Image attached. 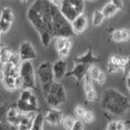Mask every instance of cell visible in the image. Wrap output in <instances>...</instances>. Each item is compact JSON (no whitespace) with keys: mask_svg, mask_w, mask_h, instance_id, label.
I'll use <instances>...</instances> for the list:
<instances>
[{"mask_svg":"<svg viewBox=\"0 0 130 130\" xmlns=\"http://www.w3.org/2000/svg\"><path fill=\"white\" fill-rule=\"evenodd\" d=\"M43 123H44L43 114L41 112H38L36 114L34 120H32L30 130H43Z\"/></svg>","mask_w":130,"mask_h":130,"instance_id":"d6986e66","label":"cell"},{"mask_svg":"<svg viewBox=\"0 0 130 130\" xmlns=\"http://www.w3.org/2000/svg\"><path fill=\"white\" fill-rule=\"evenodd\" d=\"M74 121H75L74 117H72V116H65V117H63L61 125H62L63 127H64V129L71 130L72 127H73V125H74Z\"/></svg>","mask_w":130,"mask_h":130,"instance_id":"484cf974","label":"cell"},{"mask_svg":"<svg viewBox=\"0 0 130 130\" xmlns=\"http://www.w3.org/2000/svg\"><path fill=\"white\" fill-rule=\"evenodd\" d=\"M72 40L71 38H58L55 42V48L56 50H61V49H71L72 48Z\"/></svg>","mask_w":130,"mask_h":130,"instance_id":"44dd1931","label":"cell"},{"mask_svg":"<svg viewBox=\"0 0 130 130\" xmlns=\"http://www.w3.org/2000/svg\"><path fill=\"white\" fill-rule=\"evenodd\" d=\"M0 18L7 20V21H9L10 23L13 24L14 22V12L12 9L10 8H3L1 10V15H0Z\"/></svg>","mask_w":130,"mask_h":130,"instance_id":"cb8c5ba5","label":"cell"},{"mask_svg":"<svg viewBox=\"0 0 130 130\" xmlns=\"http://www.w3.org/2000/svg\"><path fill=\"white\" fill-rule=\"evenodd\" d=\"M71 130H85V124L80 119H75Z\"/></svg>","mask_w":130,"mask_h":130,"instance_id":"836d02e7","label":"cell"},{"mask_svg":"<svg viewBox=\"0 0 130 130\" xmlns=\"http://www.w3.org/2000/svg\"><path fill=\"white\" fill-rule=\"evenodd\" d=\"M70 52H71V49H61V50H58V54L60 56V59L61 60H64L65 58H67L68 54H70Z\"/></svg>","mask_w":130,"mask_h":130,"instance_id":"d590c367","label":"cell"},{"mask_svg":"<svg viewBox=\"0 0 130 130\" xmlns=\"http://www.w3.org/2000/svg\"><path fill=\"white\" fill-rule=\"evenodd\" d=\"M67 70V64L65 60H58L56 62L52 64V73H53V78L54 81H60L61 79H63L66 74Z\"/></svg>","mask_w":130,"mask_h":130,"instance_id":"7c38bea8","label":"cell"},{"mask_svg":"<svg viewBox=\"0 0 130 130\" xmlns=\"http://www.w3.org/2000/svg\"><path fill=\"white\" fill-rule=\"evenodd\" d=\"M21 1H22V2H23V3H26V2H27V1H28V0H21Z\"/></svg>","mask_w":130,"mask_h":130,"instance_id":"7bdbcfd3","label":"cell"},{"mask_svg":"<svg viewBox=\"0 0 130 130\" xmlns=\"http://www.w3.org/2000/svg\"><path fill=\"white\" fill-rule=\"evenodd\" d=\"M94 119H95V115L93 114V112H91V111H88L87 109V112H86V114H85V116L83 117V119H81V121L85 124H91V123H93L94 121Z\"/></svg>","mask_w":130,"mask_h":130,"instance_id":"f1b7e54d","label":"cell"},{"mask_svg":"<svg viewBox=\"0 0 130 130\" xmlns=\"http://www.w3.org/2000/svg\"><path fill=\"white\" fill-rule=\"evenodd\" d=\"M106 130H117V128H116V120H111L109 121V123L107 124Z\"/></svg>","mask_w":130,"mask_h":130,"instance_id":"ab89813d","label":"cell"},{"mask_svg":"<svg viewBox=\"0 0 130 130\" xmlns=\"http://www.w3.org/2000/svg\"><path fill=\"white\" fill-rule=\"evenodd\" d=\"M9 107H10L9 104L0 105V121L3 124H5V121H7L6 117H7V112H8V109H9Z\"/></svg>","mask_w":130,"mask_h":130,"instance_id":"f546056e","label":"cell"},{"mask_svg":"<svg viewBox=\"0 0 130 130\" xmlns=\"http://www.w3.org/2000/svg\"><path fill=\"white\" fill-rule=\"evenodd\" d=\"M49 2L51 3V5H53L55 7H59L60 6V3H61V0H48Z\"/></svg>","mask_w":130,"mask_h":130,"instance_id":"60d3db41","label":"cell"},{"mask_svg":"<svg viewBox=\"0 0 130 130\" xmlns=\"http://www.w3.org/2000/svg\"><path fill=\"white\" fill-rule=\"evenodd\" d=\"M106 78H107L106 74H105V73L102 71V72H101V74H100V76L98 77V79H96L95 83H98L99 85H104L105 83H106Z\"/></svg>","mask_w":130,"mask_h":130,"instance_id":"74e56055","label":"cell"},{"mask_svg":"<svg viewBox=\"0 0 130 130\" xmlns=\"http://www.w3.org/2000/svg\"><path fill=\"white\" fill-rule=\"evenodd\" d=\"M111 38H112L113 41H115V42H123L119 28H116V29H113L112 30V32H111Z\"/></svg>","mask_w":130,"mask_h":130,"instance_id":"4dcf8cb0","label":"cell"},{"mask_svg":"<svg viewBox=\"0 0 130 130\" xmlns=\"http://www.w3.org/2000/svg\"><path fill=\"white\" fill-rule=\"evenodd\" d=\"M3 76H10L16 78L18 76H20V66H14L10 63H7L3 65V71H2Z\"/></svg>","mask_w":130,"mask_h":130,"instance_id":"ac0fdd59","label":"cell"},{"mask_svg":"<svg viewBox=\"0 0 130 130\" xmlns=\"http://www.w3.org/2000/svg\"><path fill=\"white\" fill-rule=\"evenodd\" d=\"M46 99L47 103L51 107H59L61 104H63L66 101V91H65L64 86L59 81H54L49 89V92L46 94Z\"/></svg>","mask_w":130,"mask_h":130,"instance_id":"5b68a950","label":"cell"},{"mask_svg":"<svg viewBox=\"0 0 130 130\" xmlns=\"http://www.w3.org/2000/svg\"><path fill=\"white\" fill-rule=\"evenodd\" d=\"M20 77L23 81L22 90H35L36 79H35V70L30 61H24L20 65Z\"/></svg>","mask_w":130,"mask_h":130,"instance_id":"8992f818","label":"cell"},{"mask_svg":"<svg viewBox=\"0 0 130 130\" xmlns=\"http://www.w3.org/2000/svg\"><path fill=\"white\" fill-rule=\"evenodd\" d=\"M63 113L61 109L58 108H51L47 112L46 115H43V119L44 121H47L48 124L53 125V126H58L61 125L63 119Z\"/></svg>","mask_w":130,"mask_h":130,"instance_id":"4fadbf2b","label":"cell"},{"mask_svg":"<svg viewBox=\"0 0 130 130\" xmlns=\"http://www.w3.org/2000/svg\"><path fill=\"white\" fill-rule=\"evenodd\" d=\"M0 130H6L5 129V124L1 123V121H0Z\"/></svg>","mask_w":130,"mask_h":130,"instance_id":"b9f144b4","label":"cell"},{"mask_svg":"<svg viewBox=\"0 0 130 130\" xmlns=\"http://www.w3.org/2000/svg\"><path fill=\"white\" fill-rule=\"evenodd\" d=\"M8 63L14 65V66H20L21 63H22V61H21V59H20V56H19L18 53H15V52H12V53L10 54V58H9Z\"/></svg>","mask_w":130,"mask_h":130,"instance_id":"83f0119b","label":"cell"},{"mask_svg":"<svg viewBox=\"0 0 130 130\" xmlns=\"http://www.w3.org/2000/svg\"><path fill=\"white\" fill-rule=\"evenodd\" d=\"M86 112H87V109L85 108L83 105H77V106L75 107V115H76V117L78 119H83V117L85 116V114H86Z\"/></svg>","mask_w":130,"mask_h":130,"instance_id":"1f68e13d","label":"cell"},{"mask_svg":"<svg viewBox=\"0 0 130 130\" xmlns=\"http://www.w3.org/2000/svg\"><path fill=\"white\" fill-rule=\"evenodd\" d=\"M105 18L103 16L102 12H101L100 10H95L94 12H93L92 14V23L94 26H100L101 24H102L104 22Z\"/></svg>","mask_w":130,"mask_h":130,"instance_id":"d4e9b609","label":"cell"},{"mask_svg":"<svg viewBox=\"0 0 130 130\" xmlns=\"http://www.w3.org/2000/svg\"><path fill=\"white\" fill-rule=\"evenodd\" d=\"M14 79L13 77H10V76H3V78L1 79L2 81V85L7 90L9 91H13L15 90V83H14Z\"/></svg>","mask_w":130,"mask_h":130,"instance_id":"7402d4cb","label":"cell"},{"mask_svg":"<svg viewBox=\"0 0 130 130\" xmlns=\"http://www.w3.org/2000/svg\"><path fill=\"white\" fill-rule=\"evenodd\" d=\"M52 36L56 38H72L75 34L73 31L71 23L61 14L59 7H53L52 9Z\"/></svg>","mask_w":130,"mask_h":130,"instance_id":"3957f363","label":"cell"},{"mask_svg":"<svg viewBox=\"0 0 130 130\" xmlns=\"http://www.w3.org/2000/svg\"><path fill=\"white\" fill-rule=\"evenodd\" d=\"M116 128L117 130H129V121L125 123L121 120H116Z\"/></svg>","mask_w":130,"mask_h":130,"instance_id":"d6a6232c","label":"cell"},{"mask_svg":"<svg viewBox=\"0 0 130 130\" xmlns=\"http://www.w3.org/2000/svg\"><path fill=\"white\" fill-rule=\"evenodd\" d=\"M0 1H1V0H0Z\"/></svg>","mask_w":130,"mask_h":130,"instance_id":"f6af8a7d","label":"cell"},{"mask_svg":"<svg viewBox=\"0 0 130 130\" xmlns=\"http://www.w3.org/2000/svg\"><path fill=\"white\" fill-rule=\"evenodd\" d=\"M112 3V5L114 6L116 8L117 10H123L124 9V3H123V0H111V1H109Z\"/></svg>","mask_w":130,"mask_h":130,"instance_id":"8d00e7d4","label":"cell"},{"mask_svg":"<svg viewBox=\"0 0 130 130\" xmlns=\"http://www.w3.org/2000/svg\"><path fill=\"white\" fill-rule=\"evenodd\" d=\"M18 54L22 62H24V61H31V60H35L37 58V53H36L31 42H29V41H24L21 46H20Z\"/></svg>","mask_w":130,"mask_h":130,"instance_id":"30bf717a","label":"cell"},{"mask_svg":"<svg viewBox=\"0 0 130 130\" xmlns=\"http://www.w3.org/2000/svg\"><path fill=\"white\" fill-rule=\"evenodd\" d=\"M83 83H84V90H85V94H86L87 102H89V103L96 102L98 94H96V91H95V88H94V84H93V81L90 78V76H89L88 73L85 75Z\"/></svg>","mask_w":130,"mask_h":130,"instance_id":"9c48e42d","label":"cell"},{"mask_svg":"<svg viewBox=\"0 0 130 130\" xmlns=\"http://www.w3.org/2000/svg\"><path fill=\"white\" fill-rule=\"evenodd\" d=\"M120 34H121V40L123 41H128L130 37V32L128 28H120Z\"/></svg>","mask_w":130,"mask_h":130,"instance_id":"e575fe53","label":"cell"},{"mask_svg":"<svg viewBox=\"0 0 130 130\" xmlns=\"http://www.w3.org/2000/svg\"><path fill=\"white\" fill-rule=\"evenodd\" d=\"M100 61H101V58H100V56L94 55V53H93V50L91 48H88V50H87L86 53L76 56V58L74 59L75 64H84V65H88V66L95 64L98 62H100Z\"/></svg>","mask_w":130,"mask_h":130,"instance_id":"8fae6325","label":"cell"},{"mask_svg":"<svg viewBox=\"0 0 130 130\" xmlns=\"http://www.w3.org/2000/svg\"><path fill=\"white\" fill-rule=\"evenodd\" d=\"M88 65H84V64H75L74 68L65 74V77H74L77 80V83H81L84 79L85 75L87 74L88 71Z\"/></svg>","mask_w":130,"mask_h":130,"instance_id":"9a60e30c","label":"cell"},{"mask_svg":"<svg viewBox=\"0 0 130 130\" xmlns=\"http://www.w3.org/2000/svg\"><path fill=\"white\" fill-rule=\"evenodd\" d=\"M101 105L106 113L113 116H121L128 112L130 103L128 96L114 88H108L102 95Z\"/></svg>","mask_w":130,"mask_h":130,"instance_id":"7a4b0ae2","label":"cell"},{"mask_svg":"<svg viewBox=\"0 0 130 130\" xmlns=\"http://www.w3.org/2000/svg\"><path fill=\"white\" fill-rule=\"evenodd\" d=\"M11 26H12V23H10L9 21H7L5 19L0 18V31H1V34L8 32L11 28Z\"/></svg>","mask_w":130,"mask_h":130,"instance_id":"4316f807","label":"cell"},{"mask_svg":"<svg viewBox=\"0 0 130 130\" xmlns=\"http://www.w3.org/2000/svg\"><path fill=\"white\" fill-rule=\"evenodd\" d=\"M101 12H102V14H103V16L105 19H108V18H112V16L115 15L117 12H118V10H117L111 2H107V3L104 5L103 9L101 10Z\"/></svg>","mask_w":130,"mask_h":130,"instance_id":"ffe728a7","label":"cell"},{"mask_svg":"<svg viewBox=\"0 0 130 130\" xmlns=\"http://www.w3.org/2000/svg\"><path fill=\"white\" fill-rule=\"evenodd\" d=\"M53 7L48 0H36L27 10V20L39 34L43 47H48L53 38L51 27Z\"/></svg>","mask_w":130,"mask_h":130,"instance_id":"6da1fadb","label":"cell"},{"mask_svg":"<svg viewBox=\"0 0 130 130\" xmlns=\"http://www.w3.org/2000/svg\"><path fill=\"white\" fill-rule=\"evenodd\" d=\"M129 63L128 56H123L118 54H112L107 63V71L108 73H116L124 70V67Z\"/></svg>","mask_w":130,"mask_h":130,"instance_id":"ba28073f","label":"cell"},{"mask_svg":"<svg viewBox=\"0 0 130 130\" xmlns=\"http://www.w3.org/2000/svg\"><path fill=\"white\" fill-rule=\"evenodd\" d=\"M14 83H15V90H22L23 89V81L21 79V77L20 76L16 77L14 79Z\"/></svg>","mask_w":130,"mask_h":130,"instance_id":"f35d334b","label":"cell"},{"mask_svg":"<svg viewBox=\"0 0 130 130\" xmlns=\"http://www.w3.org/2000/svg\"><path fill=\"white\" fill-rule=\"evenodd\" d=\"M37 74H38L40 83H41L42 91L44 94H47L49 92V89L52 86V84L54 83L53 73H52V64L50 62H48V61L42 62L39 65L37 70Z\"/></svg>","mask_w":130,"mask_h":130,"instance_id":"52a82bcc","label":"cell"},{"mask_svg":"<svg viewBox=\"0 0 130 130\" xmlns=\"http://www.w3.org/2000/svg\"><path fill=\"white\" fill-rule=\"evenodd\" d=\"M12 53V51L8 47H2L0 48V63L2 65H5L8 63L10 58V54Z\"/></svg>","mask_w":130,"mask_h":130,"instance_id":"603a6c76","label":"cell"},{"mask_svg":"<svg viewBox=\"0 0 130 130\" xmlns=\"http://www.w3.org/2000/svg\"><path fill=\"white\" fill-rule=\"evenodd\" d=\"M71 25H72L73 31H74L75 35L84 32L85 29H86L87 26H88V18H87V15L85 13H81L80 15H78L74 21L71 23Z\"/></svg>","mask_w":130,"mask_h":130,"instance_id":"5bb4252c","label":"cell"},{"mask_svg":"<svg viewBox=\"0 0 130 130\" xmlns=\"http://www.w3.org/2000/svg\"><path fill=\"white\" fill-rule=\"evenodd\" d=\"M1 35H2V34H1V31H0V36H1Z\"/></svg>","mask_w":130,"mask_h":130,"instance_id":"ee69618b","label":"cell"},{"mask_svg":"<svg viewBox=\"0 0 130 130\" xmlns=\"http://www.w3.org/2000/svg\"><path fill=\"white\" fill-rule=\"evenodd\" d=\"M22 112H20L18 108H16L15 105H12V106L9 107L7 112V117H6V120L9 123L11 126H18L20 120H21V117H22Z\"/></svg>","mask_w":130,"mask_h":130,"instance_id":"2e32d148","label":"cell"},{"mask_svg":"<svg viewBox=\"0 0 130 130\" xmlns=\"http://www.w3.org/2000/svg\"><path fill=\"white\" fill-rule=\"evenodd\" d=\"M19 99H20V100H23V101H26V102L29 103L31 106L39 108V104H38L37 96H36V94L34 93V91H32V90H28V89L22 90L21 95H20Z\"/></svg>","mask_w":130,"mask_h":130,"instance_id":"e0dca14e","label":"cell"},{"mask_svg":"<svg viewBox=\"0 0 130 130\" xmlns=\"http://www.w3.org/2000/svg\"><path fill=\"white\" fill-rule=\"evenodd\" d=\"M59 10L61 14L72 23L77 16L84 13L85 0H61Z\"/></svg>","mask_w":130,"mask_h":130,"instance_id":"277c9868","label":"cell"}]
</instances>
